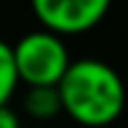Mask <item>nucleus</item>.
Listing matches in <instances>:
<instances>
[{"instance_id":"obj_1","label":"nucleus","mask_w":128,"mask_h":128,"mask_svg":"<svg viewBox=\"0 0 128 128\" xmlns=\"http://www.w3.org/2000/svg\"><path fill=\"white\" fill-rule=\"evenodd\" d=\"M58 92L63 100V112L86 128H104L115 123L128 102L126 81L100 58L73 60Z\"/></svg>"},{"instance_id":"obj_2","label":"nucleus","mask_w":128,"mask_h":128,"mask_svg":"<svg viewBox=\"0 0 128 128\" xmlns=\"http://www.w3.org/2000/svg\"><path fill=\"white\" fill-rule=\"evenodd\" d=\"M13 60L18 81L26 89H42V86L58 89L73 58L63 37L47 29H34L13 42Z\"/></svg>"},{"instance_id":"obj_3","label":"nucleus","mask_w":128,"mask_h":128,"mask_svg":"<svg viewBox=\"0 0 128 128\" xmlns=\"http://www.w3.org/2000/svg\"><path fill=\"white\" fill-rule=\"evenodd\" d=\"M107 10V0H34L32 3V13L39 21V29H47L63 39L100 26Z\"/></svg>"},{"instance_id":"obj_4","label":"nucleus","mask_w":128,"mask_h":128,"mask_svg":"<svg viewBox=\"0 0 128 128\" xmlns=\"http://www.w3.org/2000/svg\"><path fill=\"white\" fill-rule=\"evenodd\" d=\"M24 110L29 118L34 120H50L58 112H63V100L60 92L52 86H42V89H26L24 94Z\"/></svg>"},{"instance_id":"obj_5","label":"nucleus","mask_w":128,"mask_h":128,"mask_svg":"<svg viewBox=\"0 0 128 128\" xmlns=\"http://www.w3.org/2000/svg\"><path fill=\"white\" fill-rule=\"evenodd\" d=\"M18 73H16V60H13V44L0 39V107H8L10 97L18 89Z\"/></svg>"},{"instance_id":"obj_6","label":"nucleus","mask_w":128,"mask_h":128,"mask_svg":"<svg viewBox=\"0 0 128 128\" xmlns=\"http://www.w3.org/2000/svg\"><path fill=\"white\" fill-rule=\"evenodd\" d=\"M0 128H21L18 115L10 107H0Z\"/></svg>"}]
</instances>
